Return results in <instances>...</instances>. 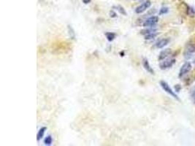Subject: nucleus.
Returning a JSON list of instances; mask_svg holds the SVG:
<instances>
[{
    "instance_id": "obj_13",
    "label": "nucleus",
    "mask_w": 195,
    "mask_h": 146,
    "mask_svg": "<svg viewBox=\"0 0 195 146\" xmlns=\"http://www.w3.org/2000/svg\"><path fill=\"white\" fill-rule=\"evenodd\" d=\"M53 143V138L51 135H48L44 139V144L46 145H51Z\"/></svg>"
},
{
    "instance_id": "obj_22",
    "label": "nucleus",
    "mask_w": 195,
    "mask_h": 146,
    "mask_svg": "<svg viewBox=\"0 0 195 146\" xmlns=\"http://www.w3.org/2000/svg\"><path fill=\"white\" fill-rule=\"evenodd\" d=\"M91 2V0H83V2L84 4H86V5L89 4Z\"/></svg>"
},
{
    "instance_id": "obj_2",
    "label": "nucleus",
    "mask_w": 195,
    "mask_h": 146,
    "mask_svg": "<svg viewBox=\"0 0 195 146\" xmlns=\"http://www.w3.org/2000/svg\"><path fill=\"white\" fill-rule=\"evenodd\" d=\"M175 61H176V60L174 58H169V59H164L159 63L160 69H162V70L170 69L175 64Z\"/></svg>"
},
{
    "instance_id": "obj_18",
    "label": "nucleus",
    "mask_w": 195,
    "mask_h": 146,
    "mask_svg": "<svg viewBox=\"0 0 195 146\" xmlns=\"http://www.w3.org/2000/svg\"><path fill=\"white\" fill-rule=\"evenodd\" d=\"M188 15H189V16H192V17H194L195 15V11L194 10L193 8H192V7H188Z\"/></svg>"
},
{
    "instance_id": "obj_12",
    "label": "nucleus",
    "mask_w": 195,
    "mask_h": 146,
    "mask_svg": "<svg viewBox=\"0 0 195 146\" xmlns=\"http://www.w3.org/2000/svg\"><path fill=\"white\" fill-rule=\"evenodd\" d=\"M68 29V33H69V37H70L71 39H72V40H75V31L74 29H73V28H72L71 26H68L67 27Z\"/></svg>"
},
{
    "instance_id": "obj_11",
    "label": "nucleus",
    "mask_w": 195,
    "mask_h": 146,
    "mask_svg": "<svg viewBox=\"0 0 195 146\" xmlns=\"http://www.w3.org/2000/svg\"><path fill=\"white\" fill-rule=\"evenodd\" d=\"M104 35H105L107 40L109 42H113L116 37V34L115 33H113V32H106V33L104 34Z\"/></svg>"
},
{
    "instance_id": "obj_1",
    "label": "nucleus",
    "mask_w": 195,
    "mask_h": 146,
    "mask_svg": "<svg viewBox=\"0 0 195 146\" xmlns=\"http://www.w3.org/2000/svg\"><path fill=\"white\" fill-rule=\"evenodd\" d=\"M159 83H160V86H161V87L162 88V89H163L165 92L167 93L169 95H170L171 96H173V98H175V99H177V100H180V99H179V97H178V95H177V94H175V92H174L173 90V89L170 88V86H169V84L167 83L166 81H160Z\"/></svg>"
},
{
    "instance_id": "obj_16",
    "label": "nucleus",
    "mask_w": 195,
    "mask_h": 146,
    "mask_svg": "<svg viewBox=\"0 0 195 146\" xmlns=\"http://www.w3.org/2000/svg\"><path fill=\"white\" fill-rule=\"evenodd\" d=\"M116 10H118V12H119L121 14H122V15H127V13H126V10H125V9L122 6L118 5V6H116Z\"/></svg>"
},
{
    "instance_id": "obj_5",
    "label": "nucleus",
    "mask_w": 195,
    "mask_h": 146,
    "mask_svg": "<svg viewBox=\"0 0 195 146\" xmlns=\"http://www.w3.org/2000/svg\"><path fill=\"white\" fill-rule=\"evenodd\" d=\"M159 21V17L158 16H151L149 17L148 18H147L146 20L143 22V26L144 27H151L155 26L156 24L158 23Z\"/></svg>"
},
{
    "instance_id": "obj_8",
    "label": "nucleus",
    "mask_w": 195,
    "mask_h": 146,
    "mask_svg": "<svg viewBox=\"0 0 195 146\" xmlns=\"http://www.w3.org/2000/svg\"><path fill=\"white\" fill-rule=\"evenodd\" d=\"M170 39H168V38L161 39V40H160L159 41H158V42L156 43L155 46H156L157 48H159V49L163 48H165V46H167L169 43H170Z\"/></svg>"
},
{
    "instance_id": "obj_21",
    "label": "nucleus",
    "mask_w": 195,
    "mask_h": 146,
    "mask_svg": "<svg viewBox=\"0 0 195 146\" xmlns=\"http://www.w3.org/2000/svg\"><path fill=\"white\" fill-rule=\"evenodd\" d=\"M175 91H180V86H179V85H177V86H175Z\"/></svg>"
},
{
    "instance_id": "obj_17",
    "label": "nucleus",
    "mask_w": 195,
    "mask_h": 146,
    "mask_svg": "<svg viewBox=\"0 0 195 146\" xmlns=\"http://www.w3.org/2000/svg\"><path fill=\"white\" fill-rule=\"evenodd\" d=\"M168 12H169V8H168V7H161V8L160 9L159 12V14L160 15H165V14H167Z\"/></svg>"
},
{
    "instance_id": "obj_14",
    "label": "nucleus",
    "mask_w": 195,
    "mask_h": 146,
    "mask_svg": "<svg viewBox=\"0 0 195 146\" xmlns=\"http://www.w3.org/2000/svg\"><path fill=\"white\" fill-rule=\"evenodd\" d=\"M154 32H157V29L151 28V29H146L143 30L141 32V34H144V35H146V34H148L154 33Z\"/></svg>"
},
{
    "instance_id": "obj_3",
    "label": "nucleus",
    "mask_w": 195,
    "mask_h": 146,
    "mask_svg": "<svg viewBox=\"0 0 195 146\" xmlns=\"http://www.w3.org/2000/svg\"><path fill=\"white\" fill-rule=\"evenodd\" d=\"M195 53L194 44L189 43L186 47L184 50V57L186 59H189L193 56V54Z\"/></svg>"
},
{
    "instance_id": "obj_7",
    "label": "nucleus",
    "mask_w": 195,
    "mask_h": 146,
    "mask_svg": "<svg viewBox=\"0 0 195 146\" xmlns=\"http://www.w3.org/2000/svg\"><path fill=\"white\" fill-rule=\"evenodd\" d=\"M142 63H143V66L144 67V69L147 71L148 72H149L150 74L154 75V70L153 69V68L151 67V64H150L149 61H148V59L146 58H143V61H142Z\"/></svg>"
},
{
    "instance_id": "obj_10",
    "label": "nucleus",
    "mask_w": 195,
    "mask_h": 146,
    "mask_svg": "<svg viewBox=\"0 0 195 146\" xmlns=\"http://www.w3.org/2000/svg\"><path fill=\"white\" fill-rule=\"evenodd\" d=\"M46 130H47V128H46V126H43V127H42V128H40V129L39 131L37 132V141L39 142L41 139H42V137H43L44 134H45V133H46Z\"/></svg>"
},
{
    "instance_id": "obj_19",
    "label": "nucleus",
    "mask_w": 195,
    "mask_h": 146,
    "mask_svg": "<svg viewBox=\"0 0 195 146\" xmlns=\"http://www.w3.org/2000/svg\"><path fill=\"white\" fill-rule=\"evenodd\" d=\"M110 16L111 18H116V17L118 16V15H117V13H116L115 11H113V10H111L110 12Z\"/></svg>"
},
{
    "instance_id": "obj_9",
    "label": "nucleus",
    "mask_w": 195,
    "mask_h": 146,
    "mask_svg": "<svg viewBox=\"0 0 195 146\" xmlns=\"http://www.w3.org/2000/svg\"><path fill=\"white\" fill-rule=\"evenodd\" d=\"M171 54L172 50L170 48H167L165 49V50H162V51L159 54V60L162 61L164 60V59H167Z\"/></svg>"
},
{
    "instance_id": "obj_20",
    "label": "nucleus",
    "mask_w": 195,
    "mask_h": 146,
    "mask_svg": "<svg viewBox=\"0 0 195 146\" xmlns=\"http://www.w3.org/2000/svg\"><path fill=\"white\" fill-rule=\"evenodd\" d=\"M191 97H192L194 104H195V90H194L192 92V94H191Z\"/></svg>"
},
{
    "instance_id": "obj_15",
    "label": "nucleus",
    "mask_w": 195,
    "mask_h": 146,
    "mask_svg": "<svg viewBox=\"0 0 195 146\" xmlns=\"http://www.w3.org/2000/svg\"><path fill=\"white\" fill-rule=\"evenodd\" d=\"M157 35H158V33H157V32L148 34L145 35V40H152V39L155 38V37H157Z\"/></svg>"
},
{
    "instance_id": "obj_23",
    "label": "nucleus",
    "mask_w": 195,
    "mask_h": 146,
    "mask_svg": "<svg viewBox=\"0 0 195 146\" xmlns=\"http://www.w3.org/2000/svg\"><path fill=\"white\" fill-rule=\"evenodd\" d=\"M135 1H137V0H135Z\"/></svg>"
},
{
    "instance_id": "obj_6",
    "label": "nucleus",
    "mask_w": 195,
    "mask_h": 146,
    "mask_svg": "<svg viewBox=\"0 0 195 146\" xmlns=\"http://www.w3.org/2000/svg\"><path fill=\"white\" fill-rule=\"evenodd\" d=\"M151 5V2L150 1H146V2H143V4H141L140 5H139L138 7H136L135 9V13L137 14H141L143 13H144L145 10H148Z\"/></svg>"
},
{
    "instance_id": "obj_4",
    "label": "nucleus",
    "mask_w": 195,
    "mask_h": 146,
    "mask_svg": "<svg viewBox=\"0 0 195 146\" xmlns=\"http://www.w3.org/2000/svg\"><path fill=\"white\" fill-rule=\"evenodd\" d=\"M192 64L188 61L185 62L180 67V71H179V77H183V76H185L187 75L188 72H190L192 69Z\"/></svg>"
}]
</instances>
